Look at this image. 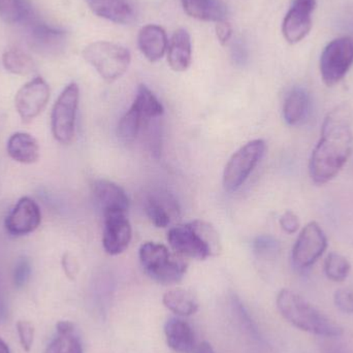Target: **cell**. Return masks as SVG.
Returning <instances> with one entry per match:
<instances>
[{
    "label": "cell",
    "instance_id": "obj_1",
    "mask_svg": "<svg viewBox=\"0 0 353 353\" xmlns=\"http://www.w3.org/2000/svg\"><path fill=\"white\" fill-rule=\"evenodd\" d=\"M352 145V110L338 105L323 120L321 139L311 155L309 172L314 183L323 185L335 178L347 163Z\"/></svg>",
    "mask_w": 353,
    "mask_h": 353
},
{
    "label": "cell",
    "instance_id": "obj_2",
    "mask_svg": "<svg viewBox=\"0 0 353 353\" xmlns=\"http://www.w3.org/2000/svg\"><path fill=\"white\" fill-rule=\"evenodd\" d=\"M276 305L283 319L301 331L325 338H339L343 335V327L292 290L279 292Z\"/></svg>",
    "mask_w": 353,
    "mask_h": 353
},
{
    "label": "cell",
    "instance_id": "obj_3",
    "mask_svg": "<svg viewBox=\"0 0 353 353\" xmlns=\"http://www.w3.org/2000/svg\"><path fill=\"white\" fill-rule=\"evenodd\" d=\"M168 240L178 254L199 261L218 254L221 250L215 228L201 220L171 228Z\"/></svg>",
    "mask_w": 353,
    "mask_h": 353
},
{
    "label": "cell",
    "instance_id": "obj_4",
    "mask_svg": "<svg viewBox=\"0 0 353 353\" xmlns=\"http://www.w3.org/2000/svg\"><path fill=\"white\" fill-rule=\"evenodd\" d=\"M140 261L149 277L161 284L181 281L187 271V265L180 259L172 256L163 244L146 242L140 248Z\"/></svg>",
    "mask_w": 353,
    "mask_h": 353
},
{
    "label": "cell",
    "instance_id": "obj_5",
    "mask_svg": "<svg viewBox=\"0 0 353 353\" xmlns=\"http://www.w3.org/2000/svg\"><path fill=\"white\" fill-rule=\"evenodd\" d=\"M83 57L97 70L99 76L111 83L123 76L132 60L123 46L110 41H95L85 48Z\"/></svg>",
    "mask_w": 353,
    "mask_h": 353
},
{
    "label": "cell",
    "instance_id": "obj_6",
    "mask_svg": "<svg viewBox=\"0 0 353 353\" xmlns=\"http://www.w3.org/2000/svg\"><path fill=\"white\" fill-rule=\"evenodd\" d=\"M79 99L80 89L76 83H70L54 103L51 116L52 134L61 144L68 145L74 140Z\"/></svg>",
    "mask_w": 353,
    "mask_h": 353
},
{
    "label": "cell",
    "instance_id": "obj_7",
    "mask_svg": "<svg viewBox=\"0 0 353 353\" xmlns=\"http://www.w3.org/2000/svg\"><path fill=\"white\" fill-rule=\"evenodd\" d=\"M265 148V141H251L232 155L223 172V186L228 192H234L244 184L263 159Z\"/></svg>",
    "mask_w": 353,
    "mask_h": 353
},
{
    "label": "cell",
    "instance_id": "obj_8",
    "mask_svg": "<svg viewBox=\"0 0 353 353\" xmlns=\"http://www.w3.org/2000/svg\"><path fill=\"white\" fill-rule=\"evenodd\" d=\"M353 64V39L350 37L334 39L321 56V74L323 82L331 87L346 76Z\"/></svg>",
    "mask_w": 353,
    "mask_h": 353
},
{
    "label": "cell",
    "instance_id": "obj_9",
    "mask_svg": "<svg viewBox=\"0 0 353 353\" xmlns=\"http://www.w3.org/2000/svg\"><path fill=\"white\" fill-rule=\"evenodd\" d=\"M327 236L317 222L312 221L303 228L292 249V261L298 269H308L327 250Z\"/></svg>",
    "mask_w": 353,
    "mask_h": 353
},
{
    "label": "cell",
    "instance_id": "obj_10",
    "mask_svg": "<svg viewBox=\"0 0 353 353\" xmlns=\"http://www.w3.org/2000/svg\"><path fill=\"white\" fill-rule=\"evenodd\" d=\"M50 99V87L41 77L21 87L14 97L17 112L23 122L32 121L45 110Z\"/></svg>",
    "mask_w": 353,
    "mask_h": 353
},
{
    "label": "cell",
    "instance_id": "obj_11",
    "mask_svg": "<svg viewBox=\"0 0 353 353\" xmlns=\"http://www.w3.org/2000/svg\"><path fill=\"white\" fill-rule=\"evenodd\" d=\"M316 0H294L282 24V33L290 43H300L312 28Z\"/></svg>",
    "mask_w": 353,
    "mask_h": 353
},
{
    "label": "cell",
    "instance_id": "obj_12",
    "mask_svg": "<svg viewBox=\"0 0 353 353\" xmlns=\"http://www.w3.org/2000/svg\"><path fill=\"white\" fill-rule=\"evenodd\" d=\"M41 221V214L39 205L30 197L24 196L6 216L4 226L10 236H26L34 232Z\"/></svg>",
    "mask_w": 353,
    "mask_h": 353
},
{
    "label": "cell",
    "instance_id": "obj_13",
    "mask_svg": "<svg viewBox=\"0 0 353 353\" xmlns=\"http://www.w3.org/2000/svg\"><path fill=\"white\" fill-rule=\"evenodd\" d=\"M103 217V245L105 252L110 255L124 252L132 241V226L126 214H105Z\"/></svg>",
    "mask_w": 353,
    "mask_h": 353
},
{
    "label": "cell",
    "instance_id": "obj_14",
    "mask_svg": "<svg viewBox=\"0 0 353 353\" xmlns=\"http://www.w3.org/2000/svg\"><path fill=\"white\" fill-rule=\"evenodd\" d=\"M68 33L43 23H35L28 34V45L33 51L43 55H56L65 48Z\"/></svg>",
    "mask_w": 353,
    "mask_h": 353
},
{
    "label": "cell",
    "instance_id": "obj_15",
    "mask_svg": "<svg viewBox=\"0 0 353 353\" xmlns=\"http://www.w3.org/2000/svg\"><path fill=\"white\" fill-rule=\"evenodd\" d=\"M92 192L103 215L111 213H128L130 199L125 191L109 180H97L92 184Z\"/></svg>",
    "mask_w": 353,
    "mask_h": 353
},
{
    "label": "cell",
    "instance_id": "obj_16",
    "mask_svg": "<svg viewBox=\"0 0 353 353\" xmlns=\"http://www.w3.org/2000/svg\"><path fill=\"white\" fill-rule=\"evenodd\" d=\"M145 211L155 226L167 228L172 218L179 215V205L169 193L159 192L148 196L145 203Z\"/></svg>",
    "mask_w": 353,
    "mask_h": 353
},
{
    "label": "cell",
    "instance_id": "obj_17",
    "mask_svg": "<svg viewBox=\"0 0 353 353\" xmlns=\"http://www.w3.org/2000/svg\"><path fill=\"white\" fill-rule=\"evenodd\" d=\"M139 48L143 55L151 62L159 61L168 51L167 33L159 25H146L141 29L138 37Z\"/></svg>",
    "mask_w": 353,
    "mask_h": 353
},
{
    "label": "cell",
    "instance_id": "obj_18",
    "mask_svg": "<svg viewBox=\"0 0 353 353\" xmlns=\"http://www.w3.org/2000/svg\"><path fill=\"white\" fill-rule=\"evenodd\" d=\"M192 48L189 33L185 29L174 32L168 46V61L175 72H185L190 66Z\"/></svg>",
    "mask_w": 353,
    "mask_h": 353
},
{
    "label": "cell",
    "instance_id": "obj_19",
    "mask_svg": "<svg viewBox=\"0 0 353 353\" xmlns=\"http://www.w3.org/2000/svg\"><path fill=\"white\" fill-rule=\"evenodd\" d=\"M92 12L101 18L118 24H130L134 12L128 0H87Z\"/></svg>",
    "mask_w": 353,
    "mask_h": 353
},
{
    "label": "cell",
    "instance_id": "obj_20",
    "mask_svg": "<svg viewBox=\"0 0 353 353\" xmlns=\"http://www.w3.org/2000/svg\"><path fill=\"white\" fill-rule=\"evenodd\" d=\"M168 345L179 353H190L194 348V332L192 327L180 319H170L165 325Z\"/></svg>",
    "mask_w": 353,
    "mask_h": 353
},
{
    "label": "cell",
    "instance_id": "obj_21",
    "mask_svg": "<svg viewBox=\"0 0 353 353\" xmlns=\"http://www.w3.org/2000/svg\"><path fill=\"white\" fill-rule=\"evenodd\" d=\"M6 150L10 159L24 165L37 163L39 159V146L37 140L26 132H16L8 139Z\"/></svg>",
    "mask_w": 353,
    "mask_h": 353
},
{
    "label": "cell",
    "instance_id": "obj_22",
    "mask_svg": "<svg viewBox=\"0 0 353 353\" xmlns=\"http://www.w3.org/2000/svg\"><path fill=\"white\" fill-rule=\"evenodd\" d=\"M47 353H83V345L76 325L70 321H59L56 335L48 346Z\"/></svg>",
    "mask_w": 353,
    "mask_h": 353
},
{
    "label": "cell",
    "instance_id": "obj_23",
    "mask_svg": "<svg viewBox=\"0 0 353 353\" xmlns=\"http://www.w3.org/2000/svg\"><path fill=\"white\" fill-rule=\"evenodd\" d=\"M182 4L185 12L197 20H225L226 8L219 0H182Z\"/></svg>",
    "mask_w": 353,
    "mask_h": 353
},
{
    "label": "cell",
    "instance_id": "obj_24",
    "mask_svg": "<svg viewBox=\"0 0 353 353\" xmlns=\"http://www.w3.org/2000/svg\"><path fill=\"white\" fill-rule=\"evenodd\" d=\"M310 108V97L301 87L290 90L283 105V116L290 125H296L306 118Z\"/></svg>",
    "mask_w": 353,
    "mask_h": 353
},
{
    "label": "cell",
    "instance_id": "obj_25",
    "mask_svg": "<svg viewBox=\"0 0 353 353\" xmlns=\"http://www.w3.org/2000/svg\"><path fill=\"white\" fill-rule=\"evenodd\" d=\"M165 308L179 316H190L199 310L196 296L189 290L176 288L165 292L163 298Z\"/></svg>",
    "mask_w": 353,
    "mask_h": 353
},
{
    "label": "cell",
    "instance_id": "obj_26",
    "mask_svg": "<svg viewBox=\"0 0 353 353\" xmlns=\"http://www.w3.org/2000/svg\"><path fill=\"white\" fill-rule=\"evenodd\" d=\"M144 121L145 119L143 118L140 110L134 103H132L130 109L124 114L118 124V139L124 144H130L134 142L140 132L141 125Z\"/></svg>",
    "mask_w": 353,
    "mask_h": 353
},
{
    "label": "cell",
    "instance_id": "obj_27",
    "mask_svg": "<svg viewBox=\"0 0 353 353\" xmlns=\"http://www.w3.org/2000/svg\"><path fill=\"white\" fill-rule=\"evenodd\" d=\"M230 305H232V312H234V316L238 321L239 325H240L243 332L246 334L247 337L255 343L259 344V345H265V340H263L256 323H254L246 307L241 302L240 299L234 294L232 296Z\"/></svg>",
    "mask_w": 353,
    "mask_h": 353
},
{
    "label": "cell",
    "instance_id": "obj_28",
    "mask_svg": "<svg viewBox=\"0 0 353 353\" xmlns=\"http://www.w3.org/2000/svg\"><path fill=\"white\" fill-rule=\"evenodd\" d=\"M2 63L8 72L18 76H27L34 72L32 58L19 49H10L2 56Z\"/></svg>",
    "mask_w": 353,
    "mask_h": 353
},
{
    "label": "cell",
    "instance_id": "obj_29",
    "mask_svg": "<svg viewBox=\"0 0 353 353\" xmlns=\"http://www.w3.org/2000/svg\"><path fill=\"white\" fill-rule=\"evenodd\" d=\"M134 103L140 110L141 114H142L145 120L161 117L163 111H165L161 101L153 94L152 91L145 85H140V87H139Z\"/></svg>",
    "mask_w": 353,
    "mask_h": 353
},
{
    "label": "cell",
    "instance_id": "obj_30",
    "mask_svg": "<svg viewBox=\"0 0 353 353\" xmlns=\"http://www.w3.org/2000/svg\"><path fill=\"white\" fill-rule=\"evenodd\" d=\"M28 0H0V18L10 24L24 22L30 18Z\"/></svg>",
    "mask_w": 353,
    "mask_h": 353
},
{
    "label": "cell",
    "instance_id": "obj_31",
    "mask_svg": "<svg viewBox=\"0 0 353 353\" xmlns=\"http://www.w3.org/2000/svg\"><path fill=\"white\" fill-rule=\"evenodd\" d=\"M352 265L343 255L332 252L327 255L325 263V273L330 280L334 282H342L350 275Z\"/></svg>",
    "mask_w": 353,
    "mask_h": 353
},
{
    "label": "cell",
    "instance_id": "obj_32",
    "mask_svg": "<svg viewBox=\"0 0 353 353\" xmlns=\"http://www.w3.org/2000/svg\"><path fill=\"white\" fill-rule=\"evenodd\" d=\"M253 250L259 256H273L280 250V243L274 236L263 234L255 239L253 242Z\"/></svg>",
    "mask_w": 353,
    "mask_h": 353
},
{
    "label": "cell",
    "instance_id": "obj_33",
    "mask_svg": "<svg viewBox=\"0 0 353 353\" xmlns=\"http://www.w3.org/2000/svg\"><path fill=\"white\" fill-rule=\"evenodd\" d=\"M17 331H18L19 339L21 346L26 352H29L32 348L34 341L35 330L32 323L26 321H20L17 323Z\"/></svg>",
    "mask_w": 353,
    "mask_h": 353
},
{
    "label": "cell",
    "instance_id": "obj_34",
    "mask_svg": "<svg viewBox=\"0 0 353 353\" xmlns=\"http://www.w3.org/2000/svg\"><path fill=\"white\" fill-rule=\"evenodd\" d=\"M31 275V263L27 257L22 256L18 259L14 270V285L18 288L26 285Z\"/></svg>",
    "mask_w": 353,
    "mask_h": 353
},
{
    "label": "cell",
    "instance_id": "obj_35",
    "mask_svg": "<svg viewBox=\"0 0 353 353\" xmlns=\"http://www.w3.org/2000/svg\"><path fill=\"white\" fill-rule=\"evenodd\" d=\"M334 304L344 314H353V292L346 288L338 290L334 294Z\"/></svg>",
    "mask_w": 353,
    "mask_h": 353
},
{
    "label": "cell",
    "instance_id": "obj_36",
    "mask_svg": "<svg viewBox=\"0 0 353 353\" xmlns=\"http://www.w3.org/2000/svg\"><path fill=\"white\" fill-rule=\"evenodd\" d=\"M280 225L288 234H294L300 228V221L294 212L286 211L280 218Z\"/></svg>",
    "mask_w": 353,
    "mask_h": 353
},
{
    "label": "cell",
    "instance_id": "obj_37",
    "mask_svg": "<svg viewBox=\"0 0 353 353\" xmlns=\"http://www.w3.org/2000/svg\"><path fill=\"white\" fill-rule=\"evenodd\" d=\"M216 35H217L218 41L221 45H226L230 41L232 34V26L228 21L222 20L216 23Z\"/></svg>",
    "mask_w": 353,
    "mask_h": 353
},
{
    "label": "cell",
    "instance_id": "obj_38",
    "mask_svg": "<svg viewBox=\"0 0 353 353\" xmlns=\"http://www.w3.org/2000/svg\"><path fill=\"white\" fill-rule=\"evenodd\" d=\"M62 267H63L64 273L70 279L74 280L76 278L79 272V265L76 259L70 253H65L62 257Z\"/></svg>",
    "mask_w": 353,
    "mask_h": 353
},
{
    "label": "cell",
    "instance_id": "obj_39",
    "mask_svg": "<svg viewBox=\"0 0 353 353\" xmlns=\"http://www.w3.org/2000/svg\"><path fill=\"white\" fill-rule=\"evenodd\" d=\"M8 315V302L3 283L0 278V323H6Z\"/></svg>",
    "mask_w": 353,
    "mask_h": 353
},
{
    "label": "cell",
    "instance_id": "obj_40",
    "mask_svg": "<svg viewBox=\"0 0 353 353\" xmlns=\"http://www.w3.org/2000/svg\"><path fill=\"white\" fill-rule=\"evenodd\" d=\"M194 353H215V352H214L211 344L208 343V342H203L197 346Z\"/></svg>",
    "mask_w": 353,
    "mask_h": 353
},
{
    "label": "cell",
    "instance_id": "obj_41",
    "mask_svg": "<svg viewBox=\"0 0 353 353\" xmlns=\"http://www.w3.org/2000/svg\"><path fill=\"white\" fill-rule=\"evenodd\" d=\"M0 353H10L8 344L0 338Z\"/></svg>",
    "mask_w": 353,
    "mask_h": 353
},
{
    "label": "cell",
    "instance_id": "obj_42",
    "mask_svg": "<svg viewBox=\"0 0 353 353\" xmlns=\"http://www.w3.org/2000/svg\"><path fill=\"white\" fill-rule=\"evenodd\" d=\"M352 33H353V24H352Z\"/></svg>",
    "mask_w": 353,
    "mask_h": 353
}]
</instances>
